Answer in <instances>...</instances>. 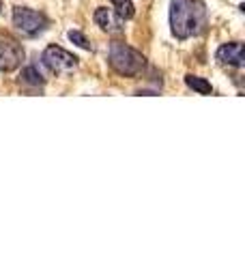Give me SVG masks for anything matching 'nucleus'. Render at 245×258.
I'll use <instances>...</instances> for the list:
<instances>
[{"label":"nucleus","mask_w":245,"mask_h":258,"mask_svg":"<svg viewBox=\"0 0 245 258\" xmlns=\"http://www.w3.org/2000/svg\"><path fill=\"white\" fill-rule=\"evenodd\" d=\"M207 24V5L202 0H172L170 3V26L176 39L200 35Z\"/></svg>","instance_id":"nucleus-1"},{"label":"nucleus","mask_w":245,"mask_h":258,"mask_svg":"<svg viewBox=\"0 0 245 258\" xmlns=\"http://www.w3.org/2000/svg\"><path fill=\"white\" fill-rule=\"evenodd\" d=\"M108 62L110 67L116 71L118 76H125V78H136L140 76L144 67H146V58L144 56L134 50V47H129L120 41H114L110 45V54H108Z\"/></svg>","instance_id":"nucleus-2"},{"label":"nucleus","mask_w":245,"mask_h":258,"mask_svg":"<svg viewBox=\"0 0 245 258\" xmlns=\"http://www.w3.org/2000/svg\"><path fill=\"white\" fill-rule=\"evenodd\" d=\"M13 26L18 28L22 35L37 37L47 28V18L43 13L35 9H26V7H15L13 9Z\"/></svg>","instance_id":"nucleus-3"},{"label":"nucleus","mask_w":245,"mask_h":258,"mask_svg":"<svg viewBox=\"0 0 245 258\" xmlns=\"http://www.w3.org/2000/svg\"><path fill=\"white\" fill-rule=\"evenodd\" d=\"M41 60L52 74H69V71L76 69L78 58L73 54H69L67 50H63L58 45H50L45 47V52L41 54Z\"/></svg>","instance_id":"nucleus-4"},{"label":"nucleus","mask_w":245,"mask_h":258,"mask_svg":"<svg viewBox=\"0 0 245 258\" xmlns=\"http://www.w3.org/2000/svg\"><path fill=\"white\" fill-rule=\"evenodd\" d=\"M22 60H24V47L7 32H0V71L18 69Z\"/></svg>","instance_id":"nucleus-5"},{"label":"nucleus","mask_w":245,"mask_h":258,"mask_svg":"<svg viewBox=\"0 0 245 258\" xmlns=\"http://www.w3.org/2000/svg\"><path fill=\"white\" fill-rule=\"evenodd\" d=\"M217 60L222 64H230V67H243V43H226L217 50Z\"/></svg>","instance_id":"nucleus-6"},{"label":"nucleus","mask_w":245,"mask_h":258,"mask_svg":"<svg viewBox=\"0 0 245 258\" xmlns=\"http://www.w3.org/2000/svg\"><path fill=\"white\" fill-rule=\"evenodd\" d=\"M95 22L101 26L105 32H120L122 30V18H118L116 11H110L105 7H99L95 11Z\"/></svg>","instance_id":"nucleus-7"},{"label":"nucleus","mask_w":245,"mask_h":258,"mask_svg":"<svg viewBox=\"0 0 245 258\" xmlns=\"http://www.w3.org/2000/svg\"><path fill=\"white\" fill-rule=\"evenodd\" d=\"M185 84L192 88V91L200 93V95H211L213 93V86L211 82H207L204 78H198V76H185Z\"/></svg>","instance_id":"nucleus-8"},{"label":"nucleus","mask_w":245,"mask_h":258,"mask_svg":"<svg viewBox=\"0 0 245 258\" xmlns=\"http://www.w3.org/2000/svg\"><path fill=\"white\" fill-rule=\"evenodd\" d=\"M112 5H114V9H116V15L122 18V20H132L136 15L132 0H112Z\"/></svg>","instance_id":"nucleus-9"},{"label":"nucleus","mask_w":245,"mask_h":258,"mask_svg":"<svg viewBox=\"0 0 245 258\" xmlns=\"http://www.w3.org/2000/svg\"><path fill=\"white\" fill-rule=\"evenodd\" d=\"M22 82L32 84V86H39V84H43V82H45V78L39 74L37 67H26V69L22 71Z\"/></svg>","instance_id":"nucleus-10"},{"label":"nucleus","mask_w":245,"mask_h":258,"mask_svg":"<svg viewBox=\"0 0 245 258\" xmlns=\"http://www.w3.org/2000/svg\"><path fill=\"white\" fill-rule=\"evenodd\" d=\"M69 41L71 43H76L78 47H82V50H91V43H88V39L84 37V35H82V32L80 30H69Z\"/></svg>","instance_id":"nucleus-11"}]
</instances>
